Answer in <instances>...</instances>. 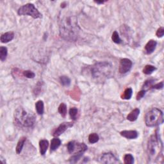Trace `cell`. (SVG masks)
Returning <instances> with one entry per match:
<instances>
[{
	"instance_id": "1",
	"label": "cell",
	"mask_w": 164,
	"mask_h": 164,
	"mask_svg": "<svg viewBox=\"0 0 164 164\" xmlns=\"http://www.w3.org/2000/svg\"><path fill=\"white\" fill-rule=\"evenodd\" d=\"M80 27L77 18L75 16L69 15L63 17L60 23V34L64 40L74 42L78 38Z\"/></svg>"
},
{
	"instance_id": "2",
	"label": "cell",
	"mask_w": 164,
	"mask_h": 164,
	"mask_svg": "<svg viewBox=\"0 0 164 164\" xmlns=\"http://www.w3.org/2000/svg\"><path fill=\"white\" fill-rule=\"evenodd\" d=\"M163 144L157 131L155 134L149 137L147 144L148 158L151 162H157L162 160L163 157Z\"/></svg>"
},
{
	"instance_id": "3",
	"label": "cell",
	"mask_w": 164,
	"mask_h": 164,
	"mask_svg": "<svg viewBox=\"0 0 164 164\" xmlns=\"http://www.w3.org/2000/svg\"><path fill=\"white\" fill-rule=\"evenodd\" d=\"M92 77L102 81L112 75V65L107 62H99L95 63L91 69Z\"/></svg>"
},
{
	"instance_id": "4",
	"label": "cell",
	"mask_w": 164,
	"mask_h": 164,
	"mask_svg": "<svg viewBox=\"0 0 164 164\" xmlns=\"http://www.w3.org/2000/svg\"><path fill=\"white\" fill-rule=\"evenodd\" d=\"M15 121L19 125L30 128L35 123V115L31 113L28 112L22 107L18 108L14 113Z\"/></svg>"
},
{
	"instance_id": "5",
	"label": "cell",
	"mask_w": 164,
	"mask_h": 164,
	"mask_svg": "<svg viewBox=\"0 0 164 164\" xmlns=\"http://www.w3.org/2000/svg\"><path fill=\"white\" fill-rule=\"evenodd\" d=\"M163 121V112L157 108L150 110L145 116V123L148 127L158 126Z\"/></svg>"
},
{
	"instance_id": "6",
	"label": "cell",
	"mask_w": 164,
	"mask_h": 164,
	"mask_svg": "<svg viewBox=\"0 0 164 164\" xmlns=\"http://www.w3.org/2000/svg\"><path fill=\"white\" fill-rule=\"evenodd\" d=\"M17 14L19 15H30L34 19H41L42 17L41 13L39 12L37 9L35 8V5L32 3H27L21 7L18 10Z\"/></svg>"
},
{
	"instance_id": "7",
	"label": "cell",
	"mask_w": 164,
	"mask_h": 164,
	"mask_svg": "<svg viewBox=\"0 0 164 164\" xmlns=\"http://www.w3.org/2000/svg\"><path fill=\"white\" fill-rule=\"evenodd\" d=\"M98 161L103 163H117L119 162L115 155L112 153H106L103 154L99 158Z\"/></svg>"
},
{
	"instance_id": "8",
	"label": "cell",
	"mask_w": 164,
	"mask_h": 164,
	"mask_svg": "<svg viewBox=\"0 0 164 164\" xmlns=\"http://www.w3.org/2000/svg\"><path fill=\"white\" fill-rule=\"evenodd\" d=\"M133 63L128 59H123L120 60L119 73L121 74H126L131 70Z\"/></svg>"
},
{
	"instance_id": "9",
	"label": "cell",
	"mask_w": 164,
	"mask_h": 164,
	"mask_svg": "<svg viewBox=\"0 0 164 164\" xmlns=\"http://www.w3.org/2000/svg\"><path fill=\"white\" fill-rule=\"evenodd\" d=\"M73 126V124L72 123H69V122H65V123H63L61 124H60L59 126L55 129V131L53 132V135L54 137H59L60 135H62L63 133L67 130L68 128H71Z\"/></svg>"
},
{
	"instance_id": "10",
	"label": "cell",
	"mask_w": 164,
	"mask_h": 164,
	"mask_svg": "<svg viewBox=\"0 0 164 164\" xmlns=\"http://www.w3.org/2000/svg\"><path fill=\"white\" fill-rule=\"evenodd\" d=\"M121 135L128 139H135L139 136L138 132L135 130H124L121 131Z\"/></svg>"
},
{
	"instance_id": "11",
	"label": "cell",
	"mask_w": 164,
	"mask_h": 164,
	"mask_svg": "<svg viewBox=\"0 0 164 164\" xmlns=\"http://www.w3.org/2000/svg\"><path fill=\"white\" fill-rule=\"evenodd\" d=\"M157 45V42L155 40H150L148 41L145 46V51L146 52V53L148 55L151 54L155 50Z\"/></svg>"
},
{
	"instance_id": "12",
	"label": "cell",
	"mask_w": 164,
	"mask_h": 164,
	"mask_svg": "<svg viewBox=\"0 0 164 164\" xmlns=\"http://www.w3.org/2000/svg\"><path fill=\"white\" fill-rule=\"evenodd\" d=\"M14 38V33L12 31H9L3 34L1 36V42L2 43H7L10 41H12Z\"/></svg>"
},
{
	"instance_id": "13",
	"label": "cell",
	"mask_w": 164,
	"mask_h": 164,
	"mask_svg": "<svg viewBox=\"0 0 164 164\" xmlns=\"http://www.w3.org/2000/svg\"><path fill=\"white\" fill-rule=\"evenodd\" d=\"M49 146V142L46 139L41 140L39 142V147H40V153L41 155H44L46 153L47 148Z\"/></svg>"
},
{
	"instance_id": "14",
	"label": "cell",
	"mask_w": 164,
	"mask_h": 164,
	"mask_svg": "<svg viewBox=\"0 0 164 164\" xmlns=\"http://www.w3.org/2000/svg\"><path fill=\"white\" fill-rule=\"evenodd\" d=\"M139 114L140 110L139 108H135V109L132 110L128 115V116H127V119L131 121V122H133V121H135L137 119Z\"/></svg>"
},
{
	"instance_id": "15",
	"label": "cell",
	"mask_w": 164,
	"mask_h": 164,
	"mask_svg": "<svg viewBox=\"0 0 164 164\" xmlns=\"http://www.w3.org/2000/svg\"><path fill=\"white\" fill-rule=\"evenodd\" d=\"M60 144H61V141L57 137L53 139L51 141V146H50V150L51 152L54 151L60 147Z\"/></svg>"
},
{
	"instance_id": "16",
	"label": "cell",
	"mask_w": 164,
	"mask_h": 164,
	"mask_svg": "<svg viewBox=\"0 0 164 164\" xmlns=\"http://www.w3.org/2000/svg\"><path fill=\"white\" fill-rule=\"evenodd\" d=\"M26 141V138L25 137H21V138L19 139V142H18V143L17 144L16 149H15L16 150L17 154L19 155L21 153V151H22L23 146H24V145H25Z\"/></svg>"
},
{
	"instance_id": "17",
	"label": "cell",
	"mask_w": 164,
	"mask_h": 164,
	"mask_svg": "<svg viewBox=\"0 0 164 164\" xmlns=\"http://www.w3.org/2000/svg\"><path fill=\"white\" fill-rule=\"evenodd\" d=\"M35 108L38 114L42 115L44 112V102L42 100H39L35 103Z\"/></svg>"
},
{
	"instance_id": "18",
	"label": "cell",
	"mask_w": 164,
	"mask_h": 164,
	"mask_svg": "<svg viewBox=\"0 0 164 164\" xmlns=\"http://www.w3.org/2000/svg\"><path fill=\"white\" fill-rule=\"evenodd\" d=\"M132 93H133V91H132V89L131 88L126 89L125 91H124L123 94L121 95V98L126 100L131 99V97L132 96Z\"/></svg>"
},
{
	"instance_id": "19",
	"label": "cell",
	"mask_w": 164,
	"mask_h": 164,
	"mask_svg": "<svg viewBox=\"0 0 164 164\" xmlns=\"http://www.w3.org/2000/svg\"><path fill=\"white\" fill-rule=\"evenodd\" d=\"M157 70V68H156L155 66L151 65H145L144 69H143V73L145 75H151L155 71Z\"/></svg>"
},
{
	"instance_id": "20",
	"label": "cell",
	"mask_w": 164,
	"mask_h": 164,
	"mask_svg": "<svg viewBox=\"0 0 164 164\" xmlns=\"http://www.w3.org/2000/svg\"><path fill=\"white\" fill-rule=\"evenodd\" d=\"M8 54V50L6 47L1 46L0 47V59L2 62L5 61L7 59Z\"/></svg>"
},
{
	"instance_id": "21",
	"label": "cell",
	"mask_w": 164,
	"mask_h": 164,
	"mask_svg": "<svg viewBox=\"0 0 164 164\" xmlns=\"http://www.w3.org/2000/svg\"><path fill=\"white\" fill-rule=\"evenodd\" d=\"M59 112L63 117H65L67 114V105L65 103H61L59 107Z\"/></svg>"
},
{
	"instance_id": "22",
	"label": "cell",
	"mask_w": 164,
	"mask_h": 164,
	"mask_svg": "<svg viewBox=\"0 0 164 164\" xmlns=\"http://www.w3.org/2000/svg\"><path fill=\"white\" fill-rule=\"evenodd\" d=\"M60 83H61V84L63 86L68 87V86H69L71 84L70 78L66 76H60Z\"/></svg>"
},
{
	"instance_id": "23",
	"label": "cell",
	"mask_w": 164,
	"mask_h": 164,
	"mask_svg": "<svg viewBox=\"0 0 164 164\" xmlns=\"http://www.w3.org/2000/svg\"><path fill=\"white\" fill-rule=\"evenodd\" d=\"M99 141V136L96 133H93L89 135V141L91 144L96 143Z\"/></svg>"
},
{
	"instance_id": "24",
	"label": "cell",
	"mask_w": 164,
	"mask_h": 164,
	"mask_svg": "<svg viewBox=\"0 0 164 164\" xmlns=\"http://www.w3.org/2000/svg\"><path fill=\"white\" fill-rule=\"evenodd\" d=\"M124 162L126 164H132L134 163V158L131 154H126L124 157Z\"/></svg>"
},
{
	"instance_id": "25",
	"label": "cell",
	"mask_w": 164,
	"mask_h": 164,
	"mask_svg": "<svg viewBox=\"0 0 164 164\" xmlns=\"http://www.w3.org/2000/svg\"><path fill=\"white\" fill-rule=\"evenodd\" d=\"M83 153H76V154L72 156V157L70 158L69 162L71 163H75L81 158Z\"/></svg>"
},
{
	"instance_id": "26",
	"label": "cell",
	"mask_w": 164,
	"mask_h": 164,
	"mask_svg": "<svg viewBox=\"0 0 164 164\" xmlns=\"http://www.w3.org/2000/svg\"><path fill=\"white\" fill-rule=\"evenodd\" d=\"M112 39L113 42H115L116 44H121L122 43V40H121L119 35L117 33V31H115L113 33L112 35Z\"/></svg>"
},
{
	"instance_id": "27",
	"label": "cell",
	"mask_w": 164,
	"mask_h": 164,
	"mask_svg": "<svg viewBox=\"0 0 164 164\" xmlns=\"http://www.w3.org/2000/svg\"><path fill=\"white\" fill-rule=\"evenodd\" d=\"M75 145H76V142L75 141H71L67 144V151L68 152L73 154L75 152Z\"/></svg>"
},
{
	"instance_id": "28",
	"label": "cell",
	"mask_w": 164,
	"mask_h": 164,
	"mask_svg": "<svg viewBox=\"0 0 164 164\" xmlns=\"http://www.w3.org/2000/svg\"><path fill=\"white\" fill-rule=\"evenodd\" d=\"M77 114H78V109L76 108H71L69 110V115L71 118L73 120H76L77 118Z\"/></svg>"
},
{
	"instance_id": "29",
	"label": "cell",
	"mask_w": 164,
	"mask_h": 164,
	"mask_svg": "<svg viewBox=\"0 0 164 164\" xmlns=\"http://www.w3.org/2000/svg\"><path fill=\"white\" fill-rule=\"evenodd\" d=\"M155 83L154 80H148L145 81L143 85V90L147 91L148 89H151V87L153 85V83Z\"/></svg>"
},
{
	"instance_id": "30",
	"label": "cell",
	"mask_w": 164,
	"mask_h": 164,
	"mask_svg": "<svg viewBox=\"0 0 164 164\" xmlns=\"http://www.w3.org/2000/svg\"><path fill=\"white\" fill-rule=\"evenodd\" d=\"M23 75L27 78H33L35 76V74L31 71H25Z\"/></svg>"
},
{
	"instance_id": "31",
	"label": "cell",
	"mask_w": 164,
	"mask_h": 164,
	"mask_svg": "<svg viewBox=\"0 0 164 164\" xmlns=\"http://www.w3.org/2000/svg\"><path fill=\"white\" fill-rule=\"evenodd\" d=\"M163 87V82L161 81L160 83H157L155 85H153L151 87V89H162Z\"/></svg>"
},
{
	"instance_id": "32",
	"label": "cell",
	"mask_w": 164,
	"mask_h": 164,
	"mask_svg": "<svg viewBox=\"0 0 164 164\" xmlns=\"http://www.w3.org/2000/svg\"><path fill=\"white\" fill-rule=\"evenodd\" d=\"M156 35L159 38L162 37L164 35V28L163 27H160V28H158V30L157 31V33H156Z\"/></svg>"
},
{
	"instance_id": "33",
	"label": "cell",
	"mask_w": 164,
	"mask_h": 164,
	"mask_svg": "<svg viewBox=\"0 0 164 164\" xmlns=\"http://www.w3.org/2000/svg\"><path fill=\"white\" fill-rule=\"evenodd\" d=\"M145 92H146V91H145V90H142V91L139 92V93L137 95V100H141L142 97H144Z\"/></svg>"
},
{
	"instance_id": "34",
	"label": "cell",
	"mask_w": 164,
	"mask_h": 164,
	"mask_svg": "<svg viewBox=\"0 0 164 164\" xmlns=\"http://www.w3.org/2000/svg\"><path fill=\"white\" fill-rule=\"evenodd\" d=\"M95 3H96L97 4H103L105 3L104 1H95Z\"/></svg>"
}]
</instances>
